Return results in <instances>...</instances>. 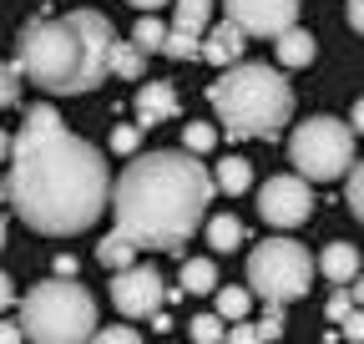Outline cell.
I'll return each mask as SVG.
<instances>
[{
    "mask_svg": "<svg viewBox=\"0 0 364 344\" xmlns=\"http://www.w3.org/2000/svg\"><path fill=\"white\" fill-rule=\"evenodd\" d=\"M107 157L86 137L66 132L51 107H31L6 172V198L16 218L46 238L86 233L112 203Z\"/></svg>",
    "mask_w": 364,
    "mask_h": 344,
    "instance_id": "cell-1",
    "label": "cell"
},
{
    "mask_svg": "<svg viewBox=\"0 0 364 344\" xmlns=\"http://www.w3.org/2000/svg\"><path fill=\"white\" fill-rule=\"evenodd\" d=\"M218 183L193 152H147L122 167L112 188V218L136 248L177 253L198 228H208V203Z\"/></svg>",
    "mask_w": 364,
    "mask_h": 344,
    "instance_id": "cell-2",
    "label": "cell"
},
{
    "mask_svg": "<svg viewBox=\"0 0 364 344\" xmlns=\"http://www.w3.org/2000/svg\"><path fill=\"white\" fill-rule=\"evenodd\" d=\"M117 26L102 11H71L56 21H31L16 41V71L51 97H81L112 76Z\"/></svg>",
    "mask_w": 364,
    "mask_h": 344,
    "instance_id": "cell-3",
    "label": "cell"
},
{
    "mask_svg": "<svg viewBox=\"0 0 364 344\" xmlns=\"http://www.w3.org/2000/svg\"><path fill=\"white\" fill-rule=\"evenodd\" d=\"M208 102L228 137H279L294 117V86L268 61H238L208 86Z\"/></svg>",
    "mask_w": 364,
    "mask_h": 344,
    "instance_id": "cell-4",
    "label": "cell"
},
{
    "mask_svg": "<svg viewBox=\"0 0 364 344\" xmlns=\"http://www.w3.org/2000/svg\"><path fill=\"white\" fill-rule=\"evenodd\" d=\"M21 329L36 344H91L97 339V299L81 284L46 279L26 294L21 304Z\"/></svg>",
    "mask_w": 364,
    "mask_h": 344,
    "instance_id": "cell-5",
    "label": "cell"
},
{
    "mask_svg": "<svg viewBox=\"0 0 364 344\" xmlns=\"http://www.w3.org/2000/svg\"><path fill=\"white\" fill-rule=\"evenodd\" d=\"M289 162L299 167L304 183H334L354 172V127L339 117H309L289 137Z\"/></svg>",
    "mask_w": 364,
    "mask_h": 344,
    "instance_id": "cell-6",
    "label": "cell"
},
{
    "mask_svg": "<svg viewBox=\"0 0 364 344\" xmlns=\"http://www.w3.org/2000/svg\"><path fill=\"white\" fill-rule=\"evenodd\" d=\"M314 258H309V248L304 243H294V238H268V243H258L253 253H248V289L258 294V299H268V304H294V299H304L309 294V279H314Z\"/></svg>",
    "mask_w": 364,
    "mask_h": 344,
    "instance_id": "cell-7",
    "label": "cell"
},
{
    "mask_svg": "<svg viewBox=\"0 0 364 344\" xmlns=\"http://www.w3.org/2000/svg\"><path fill=\"white\" fill-rule=\"evenodd\" d=\"M258 213H263V223H273V228H299V223H309V213H314V193H309V183L299 178H268L263 188H258Z\"/></svg>",
    "mask_w": 364,
    "mask_h": 344,
    "instance_id": "cell-8",
    "label": "cell"
},
{
    "mask_svg": "<svg viewBox=\"0 0 364 344\" xmlns=\"http://www.w3.org/2000/svg\"><path fill=\"white\" fill-rule=\"evenodd\" d=\"M162 299H167L162 274L147 269V264H136V269H127V274L112 279V304H117L127 319H157V314H162Z\"/></svg>",
    "mask_w": 364,
    "mask_h": 344,
    "instance_id": "cell-9",
    "label": "cell"
},
{
    "mask_svg": "<svg viewBox=\"0 0 364 344\" xmlns=\"http://www.w3.org/2000/svg\"><path fill=\"white\" fill-rule=\"evenodd\" d=\"M228 21L243 36H289L299 26V0H228Z\"/></svg>",
    "mask_w": 364,
    "mask_h": 344,
    "instance_id": "cell-10",
    "label": "cell"
},
{
    "mask_svg": "<svg viewBox=\"0 0 364 344\" xmlns=\"http://www.w3.org/2000/svg\"><path fill=\"white\" fill-rule=\"evenodd\" d=\"M157 122H177V86L172 81H147L136 92V127H157Z\"/></svg>",
    "mask_w": 364,
    "mask_h": 344,
    "instance_id": "cell-11",
    "label": "cell"
},
{
    "mask_svg": "<svg viewBox=\"0 0 364 344\" xmlns=\"http://www.w3.org/2000/svg\"><path fill=\"white\" fill-rule=\"evenodd\" d=\"M318 274L329 284H339V289H354L359 284V248L354 243H329L318 253Z\"/></svg>",
    "mask_w": 364,
    "mask_h": 344,
    "instance_id": "cell-12",
    "label": "cell"
},
{
    "mask_svg": "<svg viewBox=\"0 0 364 344\" xmlns=\"http://www.w3.org/2000/svg\"><path fill=\"white\" fill-rule=\"evenodd\" d=\"M238 56H243V31H238L233 21L213 26V31H208V41H203V61L233 71V66H238Z\"/></svg>",
    "mask_w": 364,
    "mask_h": 344,
    "instance_id": "cell-13",
    "label": "cell"
},
{
    "mask_svg": "<svg viewBox=\"0 0 364 344\" xmlns=\"http://www.w3.org/2000/svg\"><path fill=\"white\" fill-rule=\"evenodd\" d=\"M136 253H142V248H136L127 233H112L107 243H97V264L112 269V274H127V269H136Z\"/></svg>",
    "mask_w": 364,
    "mask_h": 344,
    "instance_id": "cell-14",
    "label": "cell"
},
{
    "mask_svg": "<svg viewBox=\"0 0 364 344\" xmlns=\"http://www.w3.org/2000/svg\"><path fill=\"white\" fill-rule=\"evenodd\" d=\"M182 294H218L213 258H182Z\"/></svg>",
    "mask_w": 364,
    "mask_h": 344,
    "instance_id": "cell-15",
    "label": "cell"
},
{
    "mask_svg": "<svg viewBox=\"0 0 364 344\" xmlns=\"http://www.w3.org/2000/svg\"><path fill=\"white\" fill-rule=\"evenodd\" d=\"M208 243H213V253H233L238 243H243V223L233 218V213H218V218H208Z\"/></svg>",
    "mask_w": 364,
    "mask_h": 344,
    "instance_id": "cell-16",
    "label": "cell"
},
{
    "mask_svg": "<svg viewBox=\"0 0 364 344\" xmlns=\"http://www.w3.org/2000/svg\"><path fill=\"white\" fill-rule=\"evenodd\" d=\"M213 183H218L228 198H238V193H248V188H253V167H248L243 157H228V162H218Z\"/></svg>",
    "mask_w": 364,
    "mask_h": 344,
    "instance_id": "cell-17",
    "label": "cell"
},
{
    "mask_svg": "<svg viewBox=\"0 0 364 344\" xmlns=\"http://www.w3.org/2000/svg\"><path fill=\"white\" fill-rule=\"evenodd\" d=\"M314 51H318V46H314V36L299 31V26H294L289 36H279V66H309Z\"/></svg>",
    "mask_w": 364,
    "mask_h": 344,
    "instance_id": "cell-18",
    "label": "cell"
},
{
    "mask_svg": "<svg viewBox=\"0 0 364 344\" xmlns=\"http://www.w3.org/2000/svg\"><path fill=\"white\" fill-rule=\"evenodd\" d=\"M132 46H136V51H142V56H152V51H162V46H167V26H162L157 16H142V21H136V26H132Z\"/></svg>",
    "mask_w": 364,
    "mask_h": 344,
    "instance_id": "cell-19",
    "label": "cell"
},
{
    "mask_svg": "<svg viewBox=\"0 0 364 344\" xmlns=\"http://www.w3.org/2000/svg\"><path fill=\"white\" fill-rule=\"evenodd\" d=\"M177 6V31H188V36H203L208 16H213V0H172Z\"/></svg>",
    "mask_w": 364,
    "mask_h": 344,
    "instance_id": "cell-20",
    "label": "cell"
},
{
    "mask_svg": "<svg viewBox=\"0 0 364 344\" xmlns=\"http://www.w3.org/2000/svg\"><path fill=\"white\" fill-rule=\"evenodd\" d=\"M248 304H253V289H238V284H228V289H218V314L223 319H248Z\"/></svg>",
    "mask_w": 364,
    "mask_h": 344,
    "instance_id": "cell-21",
    "label": "cell"
},
{
    "mask_svg": "<svg viewBox=\"0 0 364 344\" xmlns=\"http://www.w3.org/2000/svg\"><path fill=\"white\" fill-rule=\"evenodd\" d=\"M218 147V127H208V122H188L182 127V152H213Z\"/></svg>",
    "mask_w": 364,
    "mask_h": 344,
    "instance_id": "cell-22",
    "label": "cell"
},
{
    "mask_svg": "<svg viewBox=\"0 0 364 344\" xmlns=\"http://www.w3.org/2000/svg\"><path fill=\"white\" fill-rule=\"evenodd\" d=\"M142 51H136L132 46V41H117V56H112V76H127V81H136V76H142Z\"/></svg>",
    "mask_w": 364,
    "mask_h": 344,
    "instance_id": "cell-23",
    "label": "cell"
},
{
    "mask_svg": "<svg viewBox=\"0 0 364 344\" xmlns=\"http://www.w3.org/2000/svg\"><path fill=\"white\" fill-rule=\"evenodd\" d=\"M188 329H193V339H198V344H228L223 314H193V319H188Z\"/></svg>",
    "mask_w": 364,
    "mask_h": 344,
    "instance_id": "cell-24",
    "label": "cell"
},
{
    "mask_svg": "<svg viewBox=\"0 0 364 344\" xmlns=\"http://www.w3.org/2000/svg\"><path fill=\"white\" fill-rule=\"evenodd\" d=\"M162 56H172V61H193V56H203V41L172 26V31H167V46H162Z\"/></svg>",
    "mask_w": 364,
    "mask_h": 344,
    "instance_id": "cell-25",
    "label": "cell"
},
{
    "mask_svg": "<svg viewBox=\"0 0 364 344\" xmlns=\"http://www.w3.org/2000/svg\"><path fill=\"white\" fill-rule=\"evenodd\" d=\"M354 309H359V304H354V289H334V294H329V304H324V314H329L334 324H344Z\"/></svg>",
    "mask_w": 364,
    "mask_h": 344,
    "instance_id": "cell-26",
    "label": "cell"
},
{
    "mask_svg": "<svg viewBox=\"0 0 364 344\" xmlns=\"http://www.w3.org/2000/svg\"><path fill=\"white\" fill-rule=\"evenodd\" d=\"M349 213H354V218L364 223V162H354V172H349Z\"/></svg>",
    "mask_w": 364,
    "mask_h": 344,
    "instance_id": "cell-27",
    "label": "cell"
},
{
    "mask_svg": "<svg viewBox=\"0 0 364 344\" xmlns=\"http://www.w3.org/2000/svg\"><path fill=\"white\" fill-rule=\"evenodd\" d=\"M91 344H142V334H136L132 324H107V329H97Z\"/></svg>",
    "mask_w": 364,
    "mask_h": 344,
    "instance_id": "cell-28",
    "label": "cell"
},
{
    "mask_svg": "<svg viewBox=\"0 0 364 344\" xmlns=\"http://www.w3.org/2000/svg\"><path fill=\"white\" fill-rule=\"evenodd\" d=\"M16 97H21V71L0 66V107H16Z\"/></svg>",
    "mask_w": 364,
    "mask_h": 344,
    "instance_id": "cell-29",
    "label": "cell"
},
{
    "mask_svg": "<svg viewBox=\"0 0 364 344\" xmlns=\"http://www.w3.org/2000/svg\"><path fill=\"white\" fill-rule=\"evenodd\" d=\"M136 142H142V127H117L112 132V152H122V157H132Z\"/></svg>",
    "mask_w": 364,
    "mask_h": 344,
    "instance_id": "cell-30",
    "label": "cell"
},
{
    "mask_svg": "<svg viewBox=\"0 0 364 344\" xmlns=\"http://www.w3.org/2000/svg\"><path fill=\"white\" fill-rule=\"evenodd\" d=\"M258 334H263V339H279V334H284V309H279V304H268V314L258 319Z\"/></svg>",
    "mask_w": 364,
    "mask_h": 344,
    "instance_id": "cell-31",
    "label": "cell"
},
{
    "mask_svg": "<svg viewBox=\"0 0 364 344\" xmlns=\"http://www.w3.org/2000/svg\"><path fill=\"white\" fill-rule=\"evenodd\" d=\"M228 344H268V339L258 334V324H233L228 329Z\"/></svg>",
    "mask_w": 364,
    "mask_h": 344,
    "instance_id": "cell-32",
    "label": "cell"
},
{
    "mask_svg": "<svg viewBox=\"0 0 364 344\" xmlns=\"http://www.w3.org/2000/svg\"><path fill=\"white\" fill-rule=\"evenodd\" d=\"M339 329L349 334V344H364V309H354V314H349V319H344Z\"/></svg>",
    "mask_w": 364,
    "mask_h": 344,
    "instance_id": "cell-33",
    "label": "cell"
},
{
    "mask_svg": "<svg viewBox=\"0 0 364 344\" xmlns=\"http://www.w3.org/2000/svg\"><path fill=\"white\" fill-rule=\"evenodd\" d=\"M11 299H16V284H11V274H6V269H0V314L11 309Z\"/></svg>",
    "mask_w": 364,
    "mask_h": 344,
    "instance_id": "cell-34",
    "label": "cell"
},
{
    "mask_svg": "<svg viewBox=\"0 0 364 344\" xmlns=\"http://www.w3.org/2000/svg\"><path fill=\"white\" fill-rule=\"evenodd\" d=\"M21 339H26L21 324H0V344H21Z\"/></svg>",
    "mask_w": 364,
    "mask_h": 344,
    "instance_id": "cell-35",
    "label": "cell"
},
{
    "mask_svg": "<svg viewBox=\"0 0 364 344\" xmlns=\"http://www.w3.org/2000/svg\"><path fill=\"white\" fill-rule=\"evenodd\" d=\"M349 26L364 36V0H349Z\"/></svg>",
    "mask_w": 364,
    "mask_h": 344,
    "instance_id": "cell-36",
    "label": "cell"
},
{
    "mask_svg": "<svg viewBox=\"0 0 364 344\" xmlns=\"http://www.w3.org/2000/svg\"><path fill=\"white\" fill-rule=\"evenodd\" d=\"M71 274H76V258L61 253V258H56V279H71Z\"/></svg>",
    "mask_w": 364,
    "mask_h": 344,
    "instance_id": "cell-37",
    "label": "cell"
},
{
    "mask_svg": "<svg viewBox=\"0 0 364 344\" xmlns=\"http://www.w3.org/2000/svg\"><path fill=\"white\" fill-rule=\"evenodd\" d=\"M127 6H136V11H142V16H152L157 6H167V0H127Z\"/></svg>",
    "mask_w": 364,
    "mask_h": 344,
    "instance_id": "cell-38",
    "label": "cell"
},
{
    "mask_svg": "<svg viewBox=\"0 0 364 344\" xmlns=\"http://www.w3.org/2000/svg\"><path fill=\"white\" fill-rule=\"evenodd\" d=\"M349 127H354V132H364V97L354 102V117H349Z\"/></svg>",
    "mask_w": 364,
    "mask_h": 344,
    "instance_id": "cell-39",
    "label": "cell"
},
{
    "mask_svg": "<svg viewBox=\"0 0 364 344\" xmlns=\"http://www.w3.org/2000/svg\"><path fill=\"white\" fill-rule=\"evenodd\" d=\"M6 157H16V142H11L6 132H0V162H6Z\"/></svg>",
    "mask_w": 364,
    "mask_h": 344,
    "instance_id": "cell-40",
    "label": "cell"
},
{
    "mask_svg": "<svg viewBox=\"0 0 364 344\" xmlns=\"http://www.w3.org/2000/svg\"><path fill=\"white\" fill-rule=\"evenodd\" d=\"M354 304L364 309V274H359V284H354Z\"/></svg>",
    "mask_w": 364,
    "mask_h": 344,
    "instance_id": "cell-41",
    "label": "cell"
},
{
    "mask_svg": "<svg viewBox=\"0 0 364 344\" xmlns=\"http://www.w3.org/2000/svg\"><path fill=\"white\" fill-rule=\"evenodd\" d=\"M0 248H6V218H0Z\"/></svg>",
    "mask_w": 364,
    "mask_h": 344,
    "instance_id": "cell-42",
    "label": "cell"
}]
</instances>
